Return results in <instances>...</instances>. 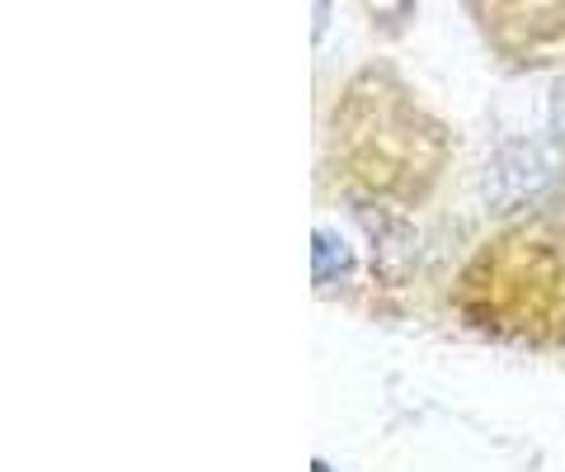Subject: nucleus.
I'll list each match as a JSON object with an SVG mask.
<instances>
[{"label": "nucleus", "instance_id": "obj_1", "mask_svg": "<svg viewBox=\"0 0 565 472\" xmlns=\"http://www.w3.org/2000/svg\"><path fill=\"white\" fill-rule=\"evenodd\" d=\"M556 180V156L542 143H509L486 166V203L494 213H519L537 203Z\"/></svg>", "mask_w": 565, "mask_h": 472}, {"label": "nucleus", "instance_id": "obj_2", "mask_svg": "<svg viewBox=\"0 0 565 472\" xmlns=\"http://www.w3.org/2000/svg\"><path fill=\"white\" fill-rule=\"evenodd\" d=\"M363 218L373 222L367 227V237H373V251H377V260H382V270L386 274H396V270H411L415 265V232L405 222H396V218H386V213H373V208H363Z\"/></svg>", "mask_w": 565, "mask_h": 472}, {"label": "nucleus", "instance_id": "obj_3", "mask_svg": "<svg viewBox=\"0 0 565 472\" xmlns=\"http://www.w3.org/2000/svg\"><path fill=\"white\" fill-rule=\"evenodd\" d=\"M349 265H353V255L334 232H316L311 237V279L316 284H334V279H344Z\"/></svg>", "mask_w": 565, "mask_h": 472}, {"label": "nucleus", "instance_id": "obj_4", "mask_svg": "<svg viewBox=\"0 0 565 472\" xmlns=\"http://www.w3.org/2000/svg\"><path fill=\"white\" fill-rule=\"evenodd\" d=\"M561 114H565V85H561Z\"/></svg>", "mask_w": 565, "mask_h": 472}]
</instances>
